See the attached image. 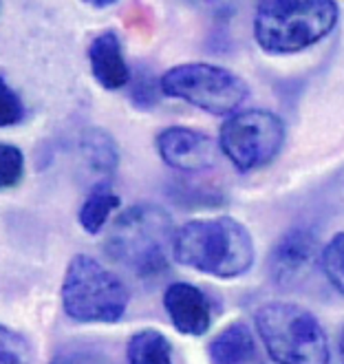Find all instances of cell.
Returning <instances> with one entry per match:
<instances>
[{
	"label": "cell",
	"instance_id": "obj_1",
	"mask_svg": "<svg viewBox=\"0 0 344 364\" xmlns=\"http://www.w3.org/2000/svg\"><path fill=\"white\" fill-rule=\"evenodd\" d=\"M254 239L232 217L192 219L177 230L172 259L179 265L214 278L243 276L254 265Z\"/></svg>",
	"mask_w": 344,
	"mask_h": 364
},
{
	"label": "cell",
	"instance_id": "obj_2",
	"mask_svg": "<svg viewBox=\"0 0 344 364\" xmlns=\"http://www.w3.org/2000/svg\"><path fill=\"white\" fill-rule=\"evenodd\" d=\"M177 230L170 214L157 203H137L115 219L106 254L137 278H157L170 267Z\"/></svg>",
	"mask_w": 344,
	"mask_h": 364
},
{
	"label": "cell",
	"instance_id": "obj_3",
	"mask_svg": "<svg viewBox=\"0 0 344 364\" xmlns=\"http://www.w3.org/2000/svg\"><path fill=\"white\" fill-rule=\"evenodd\" d=\"M338 16L333 0H267L256 9L254 38L267 53H298L327 38Z\"/></svg>",
	"mask_w": 344,
	"mask_h": 364
},
{
	"label": "cell",
	"instance_id": "obj_4",
	"mask_svg": "<svg viewBox=\"0 0 344 364\" xmlns=\"http://www.w3.org/2000/svg\"><path fill=\"white\" fill-rule=\"evenodd\" d=\"M256 331L276 364H329V340L320 320L305 307L272 301L258 307Z\"/></svg>",
	"mask_w": 344,
	"mask_h": 364
},
{
	"label": "cell",
	"instance_id": "obj_5",
	"mask_svg": "<svg viewBox=\"0 0 344 364\" xmlns=\"http://www.w3.org/2000/svg\"><path fill=\"white\" fill-rule=\"evenodd\" d=\"M62 309L77 323H119L131 294L119 276L100 265L93 256L77 254L71 259L62 281Z\"/></svg>",
	"mask_w": 344,
	"mask_h": 364
},
{
	"label": "cell",
	"instance_id": "obj_6",
	"mask_svg": "<svg viewBox=\"0 0 344 364\" xmlns=\"http://www.w3.org/2000/svg\"><path fill=\"white\" fill-rule=\"evenodd\" d=\"M163 95L188 102L212 115L234 113L249 97L247 82L225 67L208 62L177 64L161 75Z\"/></svg>",
	"mask_w": 344,
	"mask_h": 364
},
{
	"label": "cell",
	"instance_id": "obj_7",
	"mask_svg": "<svg viewBox=\"0 0 344 364\" xmlns=\"http://www.w3.org/2000/svg\"><path fill=\"white\" fill-rule=\"evenodd\" d=\"M219 144L239 173H252L274 161L281 153L285 144V122L265 109L234 113L221 126Z\"/></svg>",
	"mask_w": 344,
	"mask_h": 364
},
{
	"label": "cell",
	"instance_id": "obj_8",
	"mask_svg": "<svg viewBox=\"0 0 344 364\" xmlns=\"http://www.w3.org/2000/svg\"><path fill=\"white\" fill-rule=\"evenodd\" d=\"M157 153L170 168L181 173H203L219 164L221 144L186 126H170L157 135Z\"/></svg>",
	"mask_w": 344,
	"mask_h": 364
},
{
	"label": "cell",
	"instance_id": "obj_9",
	"mask_svg": "<svg viewBox=\"0 0 344 364\" xmlns=\"http://www.w3.org/2000/svg\"><path fill=\"white\" fill-rule=\"evenodd\" d=\"M318 256V237L309 228H294L276 243L269 256V274L278 285H296L316 267Z\"/></svg>",
	"mask_w": 344,
	"mask_h": 364
},
{
	"label": "cell",
	"instance_id": "obj_10",
	"mask_svg": "<svg viewBox=\"0 0 344 364\" xmlns=\"http://www.w3.org/2000/svg\"><path fill=\"white\" fill-rule=\"evenodd\" d=\"M163 307L172 327L183 336L201 338L212 325L210 298L192 283H172L163 294Z\"/></svg>",
	"mask_w": 344,
	"mask_h": 364
},
{
	"label": "cell",
	"instance_id": "obj_11",
	"mask_svg": "<svg viewBox=\"0 0 344 364\" xmlns=\"http://www.w3.org/2000/svg\"><path fill=\"white\" fill-rule=\"evenodd\" d=\"M89 62L93 77L106 91H119L131 84L133 71L124 58L122 38L117 31L109 29L97 33L89 45Z\"/></svg>",
	"mask_w": 344,
	"mask_h": 364
},
{
	"label": "cell",
	"instance_id": "obj_12",
	"mask_svg": "<svg viewBox=\"0 0 344 364\" xmlns=\"http://www.w3.org/2000/svg\"><path fill=\"white\" fill-rule=\"evenodd\" d=\"M210 364H265L254 331L245 323H230L208 345Z\"/></svg>",
	"mask_w": 344,
	"mask_h": 364
},
{
	"label": "cell",
	"instance_id": "obj_13",
	"mask_svg": "<svg viewBox=\"0 0 344 364\" xmlns=\"http://www.w3.org/2000/svg\"><path fill=\"white\" fill-rule=\"evenodd\" d=\"M80 153L84 161L95 170L97 175L109 179L119 164V151H117V141L109 131H104L100 126H89L84 128L80 135Z\"/></svg>",
	"mask_w": 344,
	"mask_h": 364
},
{
	"label": "cell",
	"instance_id": "obj_14",
	"mask_svg": "<svg viewBox=\"0 0 344 364\" xmlns=\"http://www.w3.org/2000/svg\"><path fill=\"white\" fill-rule=\"evenodd\" d=\"M117 208H119V197L113 192L111 181L97 183L89 195H86V199L80 208L77 219H80L82 230L86 234H100Z\"/></svg>",
	"mask_w": 344,
	"mask_h": 364
},
{
	"label": "cell",
	"instance_id": "obj_15",
	"mask_svg": "<svg viewBox=\"0 0 344 364\" xmlns=\"http://www.w3.org/2000/svg\"><path fill=\"white\" fill-rule=\"evenodd\" d=\"M128 364H175L170 340L157 329H141L131 336L126 347Z\"/></svg>",
	"mask_w": 344,
	"mask_h": 364
},
{
	"label": "cell",
	"instance_id": "obj_16",
	"mask_svg": "<svg viewBox=\"0 0 344 364\" xmlns=\"http://www.w3.org/2000/svg\"><path fill=\"white\" fill-rule=\"evenodd\" d=\"M128 93H131V102L139 111H150L159 104L163 89H161V77L157 80L153 71L139 67L133 71L131 84H128Z\"/></svg>",
	"mask_w": 344,
	"mask_h": 364
},
{
	"label": "cell",
	"instance_id": "obj_17",
	"mask_svg": "<svg viewBox=\"0 0 344 364\" xmlns=\"http://www.w3.org/2000/svg\"><path fill=\"white\" fill-rule=\"evenodd\" d=\"M320 263H322V269H325V276L329 278V283L340 294H344V232L335 234L325 245Z\"/></svg>",
	"mask_w": 344,
	"mask_h": 364
},
{
	"label": "cell",
	"instance_id": "obj_18",
	"mask_svg": "<svg viewBox=\"0 0 344 364\" xmlns=\"http://www.w3.org/2000/svg\"><path fill=\"white\" fill-rule=\"evenodd\" d=\"M0 364H31L29 340L7 325L0 327Z\"/></svg>",
	"mask_w": 344,
	"mask_h": 364
},
{
	"label": "cell",
	"instance_id": "obj_19",
	"mask_svg": "<svg viewBox=\"0 0 344 364\" xmlns=\"http://www.w3.org/2000/svg\"><path fill=\"white\" fill-rule=\"evenodd\" d=\"M25 175V155L14 144H0V183L3 188H16Z\"/></svg>",
	"mask_w": 344,
	"mask_h": 364
},
{
	"label": "cell",
	"instance_id": "obj_20",
	"mask_svg": "<svg viewBox=\"0 0 344 364\" xmlns=\"http://www.w3.org/2000/svg\"><path fill=\"white\" fill-rule=\"evenodd\" d=\"M49 364H115L111 355L91 345H69L60 349Z\"/></svg>",
	"mask_w": 344,
	"mask_h": 364
},
{
	"label": "cell",
	"instance_id": "obj_21",
	"mask_svg": "<svg viewBox=\"0 0 344 364\" xmlns=\"http://www.w3.org/2000/svg\"><path fill=\"white\" fill-rule=\"evenodd\" d=\"M25 104L20 95L9 87L5 77H0V126L11 128L25 119Z\"/></svg>",
	"mask_w": 344,
	"mask_h": 364
},
{
	"label": "cell",
	"instance_id": "obj_22",
	"mask_svg": "<svg viewBox=\"0 0 344 364\" xmlns=\"http://www.w3.org/2000/svg\"><path fill=\"white\" fill-rule=\"evenodd\" d=\"M340 358H342V364H344V327L340 329Z\"/></svg>",
	"mask_w": 344,
	"mask_h": 364
}]
</instances>
